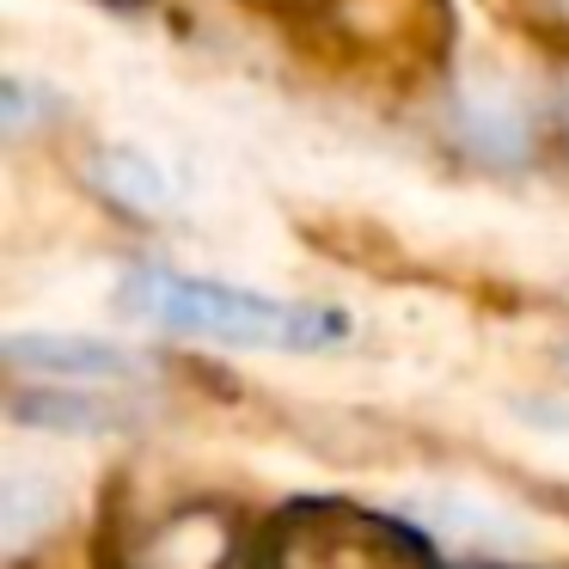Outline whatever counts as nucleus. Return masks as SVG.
Masks as SVG:
<instances>
[{
    "mask_svg": "<svg viewBox=\"0 0 569 569\" xmlns=\"http://www.w3.org/2000/svg\"><path fill=\"white\" fill-rule=\"evenodd\" d=\"M117 569H251V545L227 508H172L117 551Z\"/></svg>",
    "mask_w": 569,
    "mask_h": 569,
    "instance_id": "obj_3",
    "label": "nucleus"
},
{
    "mask_svg": "<svg viewBox=\"0 0 569 569\" xmlns=\"http://www.w3.org/2000/svg\"><path fill=\"white\" fill-rule=\"evenodd\" d=\"M471 569H502V563H471Z\"/></svg>",
    "mask_w": 569,
    "mask_h": 569,
    "instance_id": "obj_7",
    "label": "nucleus"
},
{
    "mask_svg": "<svg viewBox=\"0 0 569 569\" xmlns=\"http://www.w3.org/2000/svg\"><path fill=\"white\" fill-rule=\"evenodd\" d=\"M123 307L136 319L160 325V331L209 337V343H233V349H295V356L331 349L356 331L349 312L337 307L251 295V288H227L209 282V276H178L166 263H136L123 276Z\"/></svg>",
    "mask_w": 569,
    "mask_h": 569,
    "instance_id": "obj_1",
    "label": "nucleus"
},
{
    "mask_svg": "<svg viewBox=\"0 0 569 569\" xmlns=\"http://www.w3.org/2000/svg\"><path fill=\"white\" fill-rule=\"evenodd\" d=\"M7 361L26 380L74 386V392H117V386L148 373V361L136 349L104 343V337H74V331H19L7 337Z\"/></svg>",
    "mask_w": 569,
    "mask_h": 569,
    "instance_id": "obj_4",
    "label": "nucleus"
},
{
    "mask_svg": "<svg viewBox=\"0 0 569 569\" xmlns=\"http://www.w3.org/2000/svg\"><path fill=\"white\" fill-rule=\"evenodd\" d=\"M99 178L129 202V209H166V178L153 172V166L141 160V153H104Z\"/></svg>",
    "mask_w": 569,
    "mask_h": 569,
    "instance_id": "obj_5",
    "label": "nucleus"
},
{
    "mask_svg": "<svg viewBox=\"0 0 569 569\" xmlns=\"http://www.w3.org/2000/svg\"><path fill=\"white\" fill-rule=\"evenodd\" d=\"M563 380H569V356H563ZM527 422H539V429H569V392L527 405Z\"/></svg>",
    "mask_w": 569,
    "mask_h": 569,
    "instance_id": "obj_6",
    "label": "nucleus"
},
{
    "mask_svg": "<svg viewBox=\"0 0 569 569\" xmlns=\"http://www.w3.org/2000/svg\"><path fill=\"white\" fill-rule=\"evenodd\" d=\"M251 569H447L417 527L356 502H288L263 527Z\"/></svg>",
    "mask_w": 569,
    "mask_h": 569,
    "instance_id": "obj_2",
    "label": "nucleus"
}]
</instances>
